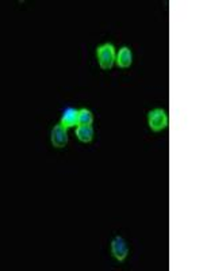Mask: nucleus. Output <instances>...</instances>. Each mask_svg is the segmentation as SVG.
<instances>
[{"label": "nucleus", "mask_w": 203, "mask_h": 271, "mask_svg": "<svg viewBox=\"0 0 203 271\" xmlns=\"http://www.w3.org/2000/svg\"><path fill=\"white\" fill-rule=\"evenodd\" d=\"M115 56H117L115 48L110 42H106L103 45L98 46V49H96L98 63L102 69H105V71H109L113 68L114 63H115Z\"/></svg>", "instance_id": "nucleus-1"}, {"label": "nucleus", "mask_w": 203, "mask_h": 271, "mask_svg": "<svg viewBox=\"0 0 203 271\" xmlns=\"http://www.w3.org/2000/svg\"><path fill=\"white\" fill-rule=\"evenodd\" d=\"M148 125L153 132H161L168 126V115L166 110L153 109L148 113Z\"/></svg>", "instance_id": "nucleus-2"}, {"label": "nucleus", "mask_w": 203, "mask_h": 271, "mask_svg": "<svg viewBox=\"0 0 203 271\" xmlns=\"http://www.w3.org/2000/svg\"><path fill=\"white\" fill-rule=\"evenodd\" d=\"M111 254L117 260L124 262L129 255V245L124 237L115 236L111 241Z\"/></svg>", "instance_id": "nucleus-3"}, {"label": "nucleus", "mask_w": 203, "mask_h": 271, "mask_svg": "<svg viewBox=\"0 0 203 271\" xmlns=\"http://www.w3.org/2000/svg\"><path fill=\"white\" fill-rule=\"evenodd\" d=\"M50 141L54 148H64L68 144V133L67 129L61 124L54 125V128L52 129L50 133Z\"/></svg>", "instance_id": "nucleus-4"}, {"label": "nucleus", "mask_w": 203, "mask_h": 271, "mask_svg": "<svg viewBox=\"0 0 203 271\" xmlns=\"http://www.w3.org/2000/svg\"><path fill=\"white\" fill-rule=\"evenodd\" d=\"M115 63L119 68H129L132 65L133 63V53L130 50V48L128 46H124V48H120L119 52L117 53V56H115Z\"/></svg>", "instance_id": "nucleus-5"}, {"label": "nucleus", "mask_w": 203, "mask_h": 271, "mask_svg": "<svg viewBox=\"0 0 203 271\" xmlns=\"http://www.w3.org/2000/svg\"><path fill=\"white\" fill-rule=\"evenodd\" d=\"M76 137L79 139V141L87 144L91 143L94 139V128L91 125H77L76 128Z\"/></svg>", "instance_id": "nucleus-6"}, {"label": "nucleus", "mask_w": 203, "mask_h": 271, "mask_svg": "<svg viewBox=\"0 0 203 271\" xmlns=\"http://www.w3.org/2000/svg\"><path fill=\"white\" fill-rule=\"evenodd\" d=\"M60 124L64 126L65 129L73 128L77 125V110L76 109H67L61 117Z\"/></svg>", "instance_id": "nucleus-7"}, {"label": "nucleus", "mask_w": 203, "mask_h": 271, "mask_svg": "<svg viewBox=\"0 0 203 271\" xmlns=\"http://www.w3.org/2000/svg\"><path fill=\"white\" fill-rule=\"evenodd\" d=\"M94 122V115L91 113V110L83 109L77 110V125H92Z\"/></svg>", "instance_id": "nucleus-8"}]
</instances>
